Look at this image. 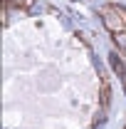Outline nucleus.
Here are the masks:
<instances>
[{"instance_id": "f257e3e1", "label": "nucleus", "mask_w": 126, "mask_h": 129, "mask_svg": "<svg viewBox=\"0 0 126 129\" xmlns=\"http://www.w3.org/2000/svg\"><path fill=\"white\" fill-rule=\"evenodd\" d=\"M99 15H101L104 27H106L111 35L126 30V10L121 5H101V8H99Z\"/></svg>"}, {"instance_id": "7ed1b4c3", "label": "nucleus", "mask_w": 126, "mask_h": 129, "mask_svg": "<svg viewBox=\"0 0 126 129\" xmlns=\"http://www.w3.org/2000/svg\"><path fill=\"white\" fill-rule=\"evenodd\" d=\"M114 45L119 47V52H121V55H126V30L114 35Z\"/></svg>"}, {"instance_id": "f03ea898", "label": "nucleus", "mask_w": 126, "mask_h": 129, "mask_svg": "<svg viewBox=\"0 0 126 129\" xmlns=\"http://www.w3.org/2000/svg\"><path fill=\"white\" fill-rule=\"evenodd\" d=\"M109 102H111V84L104 80V82H101V107L106 109V107H109Z\"/></svg>"}]
</instances>
